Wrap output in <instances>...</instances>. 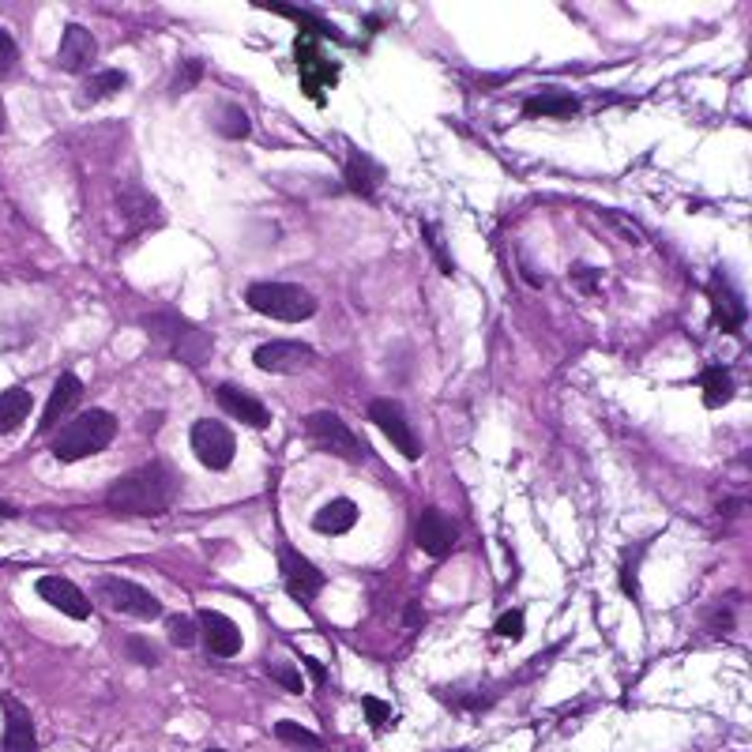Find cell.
Here are the masks:
<instances>
[{"label":"cell","instance_id":"obj_2","mask_svg":"<svg viewBox=\"0 0 752 752\" xmlns=\"http://www.w3.org/2000/svg\"><path fill=\"white\" fill-rule=\"evenodd\" d=\"M113 437H117V418L110 410H87V414L61 425V433L53 437V459L57 463H79L87 455L106 452Z\"/></svg>","mask_w":752,"mask_h":752},{"label":"cell","instance_id":"obj_29","mask_svg":"<svg viewBox=\"0 0 752 752\" xmlns=\"http://www.w3.org/2000/svg\"><path fill=\"white\" fill-rule=\"evenodd\" d=\"M125 651H128V658H132V662H140V666H158V647H155V643L140 640V636H128Z\"/></svg>","mask_w":752,"mask_h":752},{"label":"cell","instance_id":"obj_24","mask_svg":"<svg viewBox=\"0 0 752 752\" xmlns=\"http://www.w3.org/2000/svg\"><path fill=\"white\" fill-rule=\"evenodd\" d=\"M125 87H128V76L121 68H102V72H94V76L87 79L83 102H102V98H113V94L125 91Z\"/></svg>","mask_w":752,"mask_h":752},{"label":"cell","instance_id":"obj_19","mask_svg":"<svg viewBox=\"0 0 752 752\" xmlns=\"http://www.w3.org/2000/svg\"><path fill=\"white\" fill-rule=\"evenodd\" d=\"M711 309H715V324H722V331H737L745 324V305L722 275L711 279Z\"/></svg>","mask_w":752,"mask_h":752},{"label":"cell","instance_id":"obj_22","mask_svg":"<svg viewBox=\"0 0 752 752\" xmlns=\"http://www.w3.org/2000/svg\"><path fill=\"white\" fill-rule=\"evenodd\" d=\"M31 407H34V399L27 388H8V392H0V437H4V433H16L19 425L27 422Z\"/></svg>","mask_w":752,"mask_h":752},{"label":"cell","instance_id":"obj_17","mask_svg":"<svg viewBox=\"0 0 752 752\" xmlns=\"http://www.w3.org/2000/svg\"><path fill=\"white\" fill-rule=\"evenodd\" d=\"M215 399H219V407L226 410L230 418L245 422L249 429H267V425H271V410H267L256 395H249L245 388H237V384H219Z\"/></svg>","mask_w":752,"mask_h":752},{"label":"cell","instance_id":"obj_5","mask_svg":"<svg viewBox=\"0 0 752 752\" xmlns=\"http://www.w3.org/2000/svg\"><path fill=\"white\" fill-rule=\"evenodd\" d=\"M94 591H98V602H106L113 613H125V617H136V621L162 617V602L147 587H140V583L121 580V576H102Z\"/></svg>","mask_w":752,"mask_h":752},{"label":"cell","instance_id":"obj_18","mask_svg":"<svg viewBox=\"0 0 752 752\" xmlns=\"http://www.w3.org/2000/svg\"><path fill=\"white\" fill-rule=\"evenodd\" d=\"M79 395H83V384H79L76 373H61V376H57V384H53V392H49L46 414H42L38 429H42V433H53V429L61 425L64 414H68V410L79 403Z\"/></svg>","mask_w":752,"mask_h":752},{"label":"cell","instance_id":"obj_28","mask_svg":"<svg viewBox=\"0 0 752 752\" xmlns=\"http://www.w3.org/2000/svg\"><path fill=\"white\" fill-rule=\"evenodd\" d=\"M166 628H170L173 647H192V643H196V636H200V628H196V621H192V617H170V621H166Z\"/></svg>","mask_w":752,"mask_h":752},{"label":"cell","instance_id":"obj_13","mask_svg":"<svg viewBox=\"0 0 752 752\" xmlns=\"http://www.w3.org/2000/svg\"><path fill=\"white\" fill-rule=\"evenodd\" d=\"M38 595L46 598L53 610L72 617V621H87L91 617V598L83 595L72 580H64V576H42L38 580Z\"/></svg>","mask_w":752,"mask_h":752},{"label":"cell","instance_id":"obj_31","mask_svg":"<svg viewBox=\"0 0 752 752\" xmlns=\"http://www.w3.org/2000/svg\"><path fill=\"white\" fill-rule=\"evenodd\" d=\"M267 674H271V681H279L286 692H301V674L290 666V662H271Z\"/></svg>","mask_w":752,"mask_h":752},{"label":"cell","instance_id":"obj_37","mask_svg":"<svg viewBox=\"0 0 752 752\" xmlns=\"http://www.w3.org/2000/svg\"><path fill=\"white\" fill-rule=\"evenodd\" d=\"M8 516H16V508H12V504L0 501V519H8Z\"/></svg>","mask_w":752,"mask_h":752},{"label":"cell","instance_id":"obj_25","mask_svg":"<svg viewBox=\"0 0 752 752\" xmlns=\"http://www.w3.org/2000/svg\"><path fill=\"white\" fill-rule=\"evenodd\" d=\"M700 384H704V403L711 410L726 407V403L734 399V380H730L726 369H707V373L700 376Z\"/></svg>","mask_w":752,"mask_h":752},{"label":"cell","instance_id":"obj_4","mask_svg":"<svg viewBox=\"0 0 752 752\" xmlns=\"http://www.w3.org/2000/svg\"><path fill=\"white\" fill-rule=\"evenodd\" d=\"M245 301L252 313L282 320V324H301L316 313V298L298 282H252Z\"/></svg>","mask_w":752,"mask_h":752},{"label":"cell","instance_id":"obj_23","mask_svg":"<svg viewBox=\"0 0 752 752\" xmlns=\"http://www.w3.org/2000/svg\"><path fill=\"white\" fill-rule=\"evenodd\" d=\"M346 185H350V192H358V196H373L376 185H380V166L369 155L354 151L350 162H346Z\"/></svg>","mask_w":752,"mask_h":752},{"label":"cell","instance_id":"obj_7","mask_svg":"<svg viewBox=\"0 0 752 752\" xmlns=\"http://www.w3.org/2000/svg\"><path fill=\"white\" fill-rule=\"evenodd\" d=\"M369 422L392 440V448L395 452H403V459L414 463V459L422 455L418 433H414V425L407 422V414H403V407H399L395 399H373V403H369Z\"/></svg>","mask_w":752,"mask_h":752},{"label":"cell","instance_id":"obj_3","mask_svg":"<svg viewBox=\"0 0 752 752\" xmlns=\"http://www.w3.org/2000/svg\"><path fill=\"white\" fill-rule=\"evenodd\" d=\"M143 328L151 331V339H158L173 358L192 365V369H200V365L211 358V335H207L204 328H196L192 320H185L181 313L143 316Z\"/></svg>","mask_w":752,"mask_h":752},{"label":"cell","instance_id":"obj_10","mask_svg":"<svg viewBox=\"0 0 752 752\" xmlns=\"http://www.w3.org/2000/svg\"><path fill=\"white\" fill-rule=\"evenodd\" d=\"M252 361H256V369H264V373L290 376V373H301V369L316 365V350L305 343H294V339H275V343L256 346Z\"/></svg>","mask_w":752,"mask_h":752},{"label":"cell","instance_id":"obj_34","mask_svg":"<svg viewBox=\"0 0 752 752\" xmlns=\"http://www.w3.org/2000/svg\"><path fill=\"white\" fill-rule=\"evenodd\" d=\"M204 76V64L200 61H185V76H177V91H188L196 79Z\"/></svg>","mask_w":752,"mask_h":752},{"label":"cell","instance_id":"obj_36","mask_svg":"<svg viewBox=\"0 0 752 752\" xmlns=\"http://www.w3.org/2000/svg\"><path fill=\"white\" fill-rule=\"evenodd\" d=\"M407 621H410V625H422V621H425V613L418 610V606H410V610H407Z\"/></svg>","mask_w":752,"mask_h":752},{"label":"cell","instance_id":"obj_1","mask_svg":"<svg viewBox=\"0 0 752 752\" xmlns=\"http://www.w3.org/2000/svg\"><path fill=\"white\" fill-rule=\"evenodd\" d=\"M177 493H181V478L170 463H143L113 482L106 504L125 516H162L173 508Z\"/></svg>","mask_w":752,"mask_h":752},{"label":"cell","instance_id":"obj_12","mask_svg":"<svg viewBox=\"0 0 752 752\" xmlns=\"http://www.w3.org/2000/svg\"><path fill=\"white\" fill-rule=\"evenodd\" d=\"M455 538H459L455 523L444 516V512H437V508H425L422 516H418V523H414V542H418V549L429 553V557H437V561L452 553Z\"/></svg>","mask_w":752,"mask_h":752},{"label":"cell","instance_id":"obj_6","mask_svg":"<svg viewBox=\"0 0 752 752\" xmlns=\"http://www.w3.org/2000/svg\"><path fill=\"white\" fill-rule=\"evenodd\" d=\"M305 433H309V440H313L320 452H331V455H339V459L358 463L361 455H365V444H361V440L350 433V425H346L339 414H331V410L309 414V418H305Z\"/></svg>","mask_w":752,"mask_h":752},{"label":"cell","instance_id":"obj_32","mask_svg":"<svg viewBox=\"0 0 752 752\" xmlns=\"http://www.w3.org/2000/svg\"><path fill=\"white\" fill-rule=\"evenodd\" d=\"M361 707H365V715H369V722H373V730H388V722H392V707L384 704V700L365 696V700H361Z\"/></svg>","mask_w":752,"mask_h":752},{"label":"cell","instance_id":"obj_16","mask_svg":"<svg viewBox=\"0 0 752 752\" xmlns=\"http://www.w3.org/2000/svg\"><path fill=\"white\" fill-rule=\"evenodd\" d=\"M196 628L204 632L207 640V651L219 658H234L237 651H241V628L226 617V613L219 610H200V617H196Z\"/></svg>","mask_w":752,"mask_h":752},{"label":"cell","instance_id":"obj_33","mask_svg":"<svg viewBox=\"0 0 752 752\" xmlns=\"http://www.w3.org/2000/svg\"><path fill=\"white\" fill-rule=\"evenodd\" d=\"M16 61H19V49H16V38L8 31H0V79L8 76L12 68H16Z\"/></svg>","mask_w":752,"mask_h":752},{"label":"cell","instance_id":"obj_38","mask_svg":"<svg viewBox=\"0 0 752 752\" xmlns=\"http://www.w3.org/2000/svg\"><path fill=\"white\" fill-rule=\"evenodd\" d=\"M207 752H226V749H207Z\"/></svg>","mask_w":752,"mask_h":752},{"label":"cell","instance_id":"obj_8","mask_svg":"<svg viewBox=\"0 0 752 752\" xmlns=\"http://www.w3.org/2000/svg\"><path fill=\"white\" fill-rule=\"evenodd\" d=\"M279 572H282V583H286V591H290V598L294 602H301V606H313V598L324 591V572L316 568L309 557H301L294 546H282L279 549Z\"/></svg>","mask_w":752,"mask_h":752},{"label":"cell","instance_id":"obj_20","mask_svg":"<svg viewBox=\"0 0 752 752\" xmlns=\"http://www.w3.org/2000/svg\"><path fill=\"white\" fill-rule=\"evenodd\" d=\"M354 523H358V504L350 501V497H335V501H328L313 516V527L320 534H346Z\"/></svg>","mask_w":752,"mask_h":752},{"label":"cell","instance_id":"obj_14","mask_svg":"<svg viewBox=\"0 0 752 752\" xmlns=\"http://www.w3.org/2000/svg\"><path fill=\"white\" fill-rule=\"evenodd\" d=\"M98 57V42H94V34L87 31V27H79V23H68L61 34V49H57V64H61V72H72V76H79V72H87L91 68V61Z\"/></svg>","mask_w":752,"mask_h":752},{"label":"cell","instance_id":"obj_11","mask_svg":"<svg viewBox=\"0 0 752 752\" xmlns=\"http://www.w3.org/2000/svg\"><path fill=\"white\" fill-rule=\"evenodd\" d=\"M117 207H121V219H125L128 234H143L151 226H162V204L140 185L117 188Z\"/></svg>","mask_w":752,"mask_h":752},{"label":"cell","instance_id":"obj_27","mask_svg":"<svg viewBox=\"0 0 752 752\" xmlns=\"http://www.w3.org/2000/svg\"><path fill=\"white\" fill-rule=\"evenodd\" d=\"M249 113L237 110V106H226L222 110V121H219V132L226 136V140H245L249 136Z\"/></svg>","mask_w":752,"mask_h":752},{"label":"cell","instance_id":"obj_35","mask_svg":"<svg viewBox=\"0 0 752 752\" xmlns=\"http://www.w3.org/2000/svg\"><path fill=\"white\" fill-rule=\"evenodd\" d=\"M301 662H305V670H309V677H313L316 685H324V681H328V670H324V662H320V658L305 655Z\"/></svg>","mask_w":752,"mask_h":752},{"label":"cell","instance_id":"obj_30","mask_svg":"<svg viewBox=\"0 0 752 752\" xmlns=\"http://www.w3.org/2000/svg\"><path fill=\"white\" fill-rule=\"evenodd\" d=\"M501 640H523V610H508L497 617V628H493Z\"/></svg>","mask_w":752,"mask_h":752},{"label":"cell","instance_id":"obj_26","mask_svg":"<svg viewBox=\"0 0 752 752\" xmlns=\"http://www.w3.org/2000/svg\"><path fill=\"white\" fill-rule=\"evenodd\" d=\"M275 737H279V741H286V745L320 749V734H313V730H305V726H298V722H290V719L275 722Z\"/></svg>","mask_w":752,"mask_h":752},{"label":"cell","instance_id":"obj_15","mask_svg":"<svg viewBox=\"0 0 752 752\" xmlns=\"http://www.w3.org/2000/svg\"><path fill=\"white\" fill-rule=\"evenodd\" d=\"M0 707H4V752H38L31 711L16 696H0Z\"/></svg>","mask_w":752,"mask_h":752},{"label":"cell","instance_id":"obj_21","mask_svg":"<svg viewBox=\"0 0 752 752\" xmlns=\"http://www.w3.org/2000/svg\"><path fill=\"white\" fill-rule=\"evenodd\" d=\"M576 110H580V102H576V94L568 91H538L523 102L527 117H572Z\"/></svg>","mask_w":752,"mask_h":752},{"label":"cell","instance_id":"obj_9","mask_svg":"<svg viewBox=\"0 0 752 752\" xmlns=\"http://www.w3.org/2000/svg\"><path fill=\"white\" fill-rule=\"evenodd\" d=\"M192 452H196V459H200L207 470H226L234 463V452H237L234 433L222 422L204 418V422L192 425Z\"/></svg>","mask_w":752,"mask_h":752}]
</instances>
